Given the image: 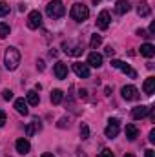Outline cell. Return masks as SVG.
<instances>
[{
    "instance_id": "36",
    "label": "cell",
    "mask_w": 155,
    "mask_h": 157,
    "mask_svg": "<svg viewBox=\"0 0 155 157\" xmlns=\"http://www.w3.org/2000/svg\"><path fill=\"white\" fill-rule=\"evenodd\" d=\"M148 139H150V143H155V130L150 132V137H148Z\"/></svg>"
},
{
    "instance_id": "27",
    "label": "cell",
    "mask_w": 155,
    "mask_h": 157,
    "mask_svg": "<svg viewBox=\"0 0 155 157\" xmlns=\"http://www.w3.org/2000/svg\"><path fill=\"white\" fill-rule=\"evenodd\" d=\"M9 13V6L6 2H0V17H6Z\"/></svg>"
},
{
    "instance_id": "9",
    "label": "cell",
    "mask_w": 155,
    "mask_h": 157,
    "mask_svg": "<svg viewBox=\"0 0 155 157\" xmlns=\"http://www.w3.org/2000/svg\"><path fill=\"white\" fill-rule=\"evenodd\" d=\"M73 71H75V75L80 77V78H88L89 77V66H88V64L75 62V64H73Z\"/></svg>"
},
{
    "instance_id": "34",
    "label": "cell",
    "mask_w": 155,
    "mask_h": 157,
    "mask_svg": "<svg viewBox=\"0 0 155 157\" xmlns=\"http://www.w3.org/2000/svg\"><path fill=\"white\" fill-rule=\"evenodd\" d=\"M148 33H150V37H152V35H155V22H152V24H150V29H148Z\"/></svg>"
},
{
    "instance_id": "8",
    "label": "cell",
    "mask_w": 155,
    "mask_h": 157,
    "mask_svg": "<svg viewBox=\"0 0 155 157\" xmlns=\"http://www.w3.org/2000/svg\"><path fill=\"white\" fill-rule=\"evenodd\" d=\"M110 20H112V17H110V13L104 9V11H100L99 17H97V26H99L100 29H108V28H110Z\"/></svg>"
},
{
    "instance_id": "12",
    "label": "cell",
    "mask_w": 155,
    "mask_h": 157,
    "mask_svg": "<svg viewBox=\"0 0 155 157\" xmlns=\"http://www.w3.org/2000/svg\"><path fill=\"white\" fill-rule=\"evenodd\" d=\"M15 148H17V152H18V154L26 155V154H29L31 144H29V141H28V139H18V141L15 143Z\"/></svg>"
},
{
    "instance_id": "13",
    "label": "cell",
    "mask_w": 155,
    "mask_h": 157,
    "mask_svg": "<svg viewBox=\"0 0 155 157\" xmlns=\"http://www.w3.org/2000/svg\"><path fill=\"white\" fill-rule=\"evenodd\" d=\"M88 66H93V68H100L102 66V55L97 53V51H91L89 57H88Z\"/></svg>"
},
{
    "instance_id": "39",
    "label": "cell",
    "mask_w": 155,
    "mask_h": 157,
    "mask_svg": "<svg viewBox=\"0 0 155 157\" xmlns=\"http://www.w3.org/2000/svg\"><path fill=\"white\" fill-rule=\"evenodd\" d=\"M42 157H55L53 154H42Z\"/></svg>"
},
{
    "instance_id": "2",
    "label": "cell",
    "mask_w": 155,
    "mask_h": 157,
    "mask_svg": "<svg viewBox=\"0 0 155 157\" xmlns=\"http://www.w3.org/2000/svg\"><path fill=\"white\" fill-rule=\"evenodd\" d=\"M46 13H47L49 18H60V17H64L66 7H64V4H62L60 0H51V2L46 6Z\"/></svg>"
},
{
    "instance_id": "35",
    "label": "cell",
    "mask_w": 155,
    "mask_h": 157,
    "mask_svg": "<svg viewBox=\"0 0 155 157\" xmlns=\"http://www.w3.org/2000/svg\"><path fill=\"white\" fill-rule=\"evenodd\" d=\"M78 97L86 99V97H88V91H86V90H80V91H78Z\"/></svg>"
},
{
    "instance_id": "11",
    "label": "cell",
    "mask_w": 155,
    "mask_h": 157,
    "mask_svg": "<svg viewBox=\"0 0 155 157\" xmlns=\"http://www.w3.org/2000/svg\"><path fill=\"white\" fill-rule=\"evenodd\" d=\"M53 73H55V77L59 78V80H62V78L68 77V66L64 62H57L55 68H53Z\"/></svg>"
},
{
    "instance_id": "40",
    "label": "cell",
    "mask_w": 155,
    "mask_h": 157,
    "mask_svg": "<svg viewBox=\"0 0 155 157\" xmlns=\"http://www.w3.org/2000/svg\"><path fill=\"white\" fill-rule=\"evenodd\" d=\"M124 157H135V155H133V154H126Z\"/></svg>"
},
{
    "instance_id": "25",
    "label": "cell",
    "mask_w": 155,
    "mask_h": 157,
    "mask_svg": "<svg viewBox=\"0 0 155 157\" xmlns=\"http://www.w3.org/2000/svg\"><path fill=\"white\" fill-rule=\"evenodd\" d=\"M9 26L7 24H4V22H0V39H6L7 35H9Z\"/></svg>"
},
{
    "instance_id": "14",
    "label": "cell",
    "mask_w": 155,
    "mask_h": 157,
    "mask_svg": "<svg viewBox=\"0 0 155 157\" xmlns=\"http://www.w3.org/2000/svg\"><path fill=\"white\" fill-rule=\"evenodd\" d=\"M130 9H131V4H130L128 0H119L115 4V13L117 15H126Z\"/></svg>"
},
{
    "instance_id": "20",
    "label": "cell",
    "mask_w": 155,
    "mask_h": 157,
    "mask_svg": "<svg viewBox=\"0 0 155 157\" xmlns=\"http://www.w3.org/2000/svg\"><path fill=\"white\" fill-rule=\"evenodd\" d=\"M142 90H144V93L146 95H153L155 91V78L153 77H148L144 80V84H142Z\"/></svg>"
},
{
    "instance_id": "32",
    "label": "cell",
    "mask_w": 155,
    "mask_h": 157,
    "mask_svg": "<svg viewBox=\"0 0 155 157\" xmlns=\"http://www.w3.org/2000/svg\"><path fill=\"white\" fill-rule=\"evenodd\" d=\"M6 124V113H4V110H0V128Z\"/></svg>"
},
{
    "instance_id": "7",
    "label": "cell",
    "mask_w": 155,
    "mask_h": 157,
    "mask_svg": "<svg viewBox=\"0 0 155 157\" xmlns=\"http://www.w3.org/2000/svg\"><path fill=\"white\" fill-rule=\"evenodd\" d=\"M120 93H122V97L126 99V101H135V99H139V90L135 88V86H122V90H120Z\"/></svg>"
},
{
    "instance_id": "24",
    "label": "cell",
    "mask_w": 155,
    "mask_h": 157,
    "mask_svg": "<svg viewBox=\"0 0 155 157\" xmlns=\"http://www.w3.org/2000/svg\"><path fill=\"white\" fill-rule=\"evenodd\" d=\"M100 44H102V37H100V35H93L91 40H89V48H91V49H97Z\"/></svg>"
},
{
    "instance_id": "38",
    "label": "cell",
    "mask_w": 155,
    "mask_h": 157,
    "mask_svg": "<svg viewBox=\"0 0 155 157\" xmlns=\"http://www.w3.org/2000/svg\"><path fill=\"white\" fill-rule=\"evenodd\" d=\"M37 68H39L40 71H42V70H44V62H42V60H39V62H37Z\"/></svg>"
},
{
    "instance_id": "37",
    "label": "cell",
    "mask_w": 155,
    "mask_h": 157,
    "mask_svg": "<svg viewBox=\"0 0 155 157\" xmlns=\"http://www.w3.org/2000/svg\"><path fill=\"white\" fill-rule=\"evenodd\" d=\"M146 157H155V152L153 150H146Z\"/></svg>"
},
{
    "instance_id": "23",
    "label": "cell",
    "mask_w": 155,
    "mask_h": 157,
    "mask_svg": "<svg viewBox=\"0 0 155 157\" xmlns=\"http://www.w3.org/2000/svg\"><path fill=\"white\" fill-rule=\"evenodd\" d=\"M82 51H84L82 44H77V46H73L71 49H66V53H68V55H73V57H78V55H82Z\"/></svg>"
},
{
    "instance_id": "29",
    "label": "cell",
    "mask_w": 155,
    "mask_h": 157,
    "mask_svg": "<svg viewBox=\"0 0 155 157\" xmlns=\"http://www.w3.org/2000/svg\"><path fill=\"white\" fill-rule=\"evenodd\" d=\"M97 157H115V155H113V152H112V150L104 148V150H102V152H100V154H99Z\"/></svg>"
},
{
    "instance_id": "22",
    "label": "cell",
    "mask_w": 155,
    "mask_h": 157,
    "mask_svg": "<svg viewBox=\"0 0 155 157\" xmlns=\"http://www.w3.org/2000/svg\"><path fill=\"white\" fill-rule=\"evenodd\" d=\"M49 99H51V102H53V104H60V102H62V99H64V93H62L60 90H53Z\"/></svg>"
},
{
    "instance_id": "30",
    "label": "cell",
    "mask_w": 155,
    "mask_h": 157,
    "mask_svg": "<svg viewBox=\"0 0 155 157\" xmlns=\"http://www.w3.org/2000/svg\"><path fill=\"white\" fill-rule=\"evenodd\" d=\"M68 126H70V119L62 117L60 121H59V128H68Z\"/></svg>"
},
{
    "instance_id": "31",
    "label": "cell",
    "mask_w": 155,
    "mask_h": 157,
    "mask_svg": "<svg viewBox=\"0 0 155 157\" xmlns=\"http://www.w3.org/2000/svg\"><path fill=\"white\" fill-rule=\"evenodd\" d=\"M104 53H106V55H108V57H113V53H115V49H113V48H112V46H108V48H106V49H104Z\"/></svg>"
},
{
    "instance_id": "28",
    "label": "cell",
    "mask_w": 155,
    "mask_h": 157,
    "mask_svg": "<svg viewBox=\"0 0 155 157\" xmlns=\"http://www.w3.org/2000/svg\"><path fill=\"white\" fill-rule=\"evenodd\" d=\"M2 97H4V101H11L13 99V91L11 90H4L2 91Z\"/></svg>"
},
{
    "instance_id": "6",
    "label": "cell",
    "mask_w": 155,
    "mask_h": 157,
    "mask_svg": "<svg viewBox=\"0 0 155 157\" xmlns=\"http://www.w3.org/2000/svg\"><path fill=\"white\" fill-rule=\"evenodd\" d=\"M42 26V15L40 11H31L29 17H28V28L29 29H39Z\"/></svg>"
},
{
    "instance_id": "33",
    "label": "cell",
    "mask_w": 155,
    "mask_h": 157,
    "mask_svg": "<svg viewBox=\"0 0 155 157\" xmlns=\"http://www.w3.org/2000/svg\"><path fill=\"white\" fill-rule=\"evenodd\" d=\"M137 35H139V37H150V33H148L146 29H137Z\"/></svg>"
},
{
    "instance_id": "10",
    "label": "cell",
    "mask_w": 155,
    "mask_h": 157,
    "mask_svg": "<svg viewBox=\"0 0 155 157\" xmlns=\"http://www.w3.org/2000/svg\"><path fill=\"white\" fill-rule=\"evenodd\" d=\"M150 106H144V104H141V106H135L133 110H131V115H133V119H144L146 115H150Z\"/></svg>"
},
{
    "instance_id": "15",
    "label": "cell",
    "mask_w": 155,
    "mask_h": 157,
    "mask_svg": "<svg viewBox=\"0 0 155 157\" xmlns=\"http://www.w3.org/2000/svg\"><path fill=\"white\" fill-rule=\"evenodd\" d=\"M40 130H42V124H40V121L35 119L33 122H29V124L26 126V135H28V137H33V135H35L37 132H40Z\"/></svg>"
},
{
    "instance_id": "16",
    "label": "cell",
    "mask_w": 155,
    "mask_h": 157,
    "mask_svg": "<svg viewBox=\"0 0 155 157\" xmlns=\"http://www.w3.org/2000/svg\"><path fill=\"white\" fill-rule=\"evenodd\" d=\"M124 133H126L128 141H135V139H137V135H139V130H137V126H135V124H126Z\"/></svg>"
},
{
    "instance_id": "4",
    "label": "cell",
    "mask_w": 155,
    "mask_h": 157,
    "mask_svg": "<svg viewBox=\"0 0 155 157\" xmlns=\"http://www.w3.org/2000/svg\"><path fill=\"white\" fill-rule=\"evenodd\" d=\"M112 66L113 68H117V70H120L122 73H126L128 77H131V78H137V71L131 68V66H128V64H124L122 60H117V59H113L112 60Z\"/></svg>"
},
{
    "instance_id": "17",
    "label": "cell",
    "mask_w": 155,
    "mask_h": 157,
    "mask_svg": "<svg viewBox=\"0 0 155 157\" xmlns=\"http://www.w3.org/2000/svg\"><path fill=\"white\" fill-rule=\"evenodd\" d=\"M141 55H142V57H146V59H152V57L155 55L153 44H150V42L142 44V46H141Z\"/></svg>"
},
{
    "instance_id": "26",
    "label": "cell",
    "mask_w": 155,
    "mask_h": 157,
    "mask_svg": "<svg viewBox=\"0 0 155 157\" xmlns=\"http://www.w3.org/2000/svg\"><path fill=\"white\" fill-rule=\"evenodd\" d=\"M80 137H82V139H88V137H89V128H88V124H82V126H80Z\"/></svg>"
},
{
    "instance_id": "1",
    "label": "cell",
    "mask_w": 155,
    "mask_h": 157,
    "mask_svg": "<svg viewBox=\"0 0 155 157\" xmlns=\"http://www.w3.org/2000/svg\"><path fill=\"white\" fill-rule=\"evenodd\" d=\"M18 64H20V51L17 49V48H7L6 49V53H4V66L9 70V71H13V70H17L18 68Z\"/></svg>"
},
{
    "instance_id": "3",
    "label": "cell",
    "mask_w": 155,
    "mask_h": 157,
    "mask_svg": "<svg viewBox=\"0 0 155 157\" xmlns=\"http://www.w3.org/2000/svg\"><path fill=\"white\" fill-rule=\"evenodd\" d=\"M70 15H71V18L73 20H77V22H84L88 17H89V9H88V6H84V4H73L71 6V11H70Z\"/></svg>"
},
{
    "instance_id": "21",
    "label": "cell",
    "mask_w": 155,
    "mask_h": 157,
    "mask_svg": "<svg viewBox=\"0 0 155 157\" xmlns=\"http://www.w3.org/2000/svg\"><path fill=\"white\" fill-rule=\"evenodd\" d=\"M150 13H152V7H150L146 2H142V4H139V6H137V15H139L141 18L150 17Z\"/></svg>"
},
{
    "instance_id": "18",
    "label": "cell",
    "mask_w": 155,
    "mask_h": 157,
    "mask_svg": "<svg viewBox=\"0 0 155 157\" xmlns=\"http://www.w3.org/2000/svg\"><path fill=\"white\" fill-rule=\"evenodd\" d=\"M15 110H17L20 115H28V113H29V110H28V102H26L24 99H17V101H15Z\"/></svg>"
},
{
    "instance_id": "5",
    "label": "cell",
    "mask_w": 155,
    "mask_h": 157,
    "mask_svg": "<svg viewBox=\"0 0 155 157\" xmlns=\"http://www.w3.org/2000/svg\"><path fill=\"white\" fill-rule=\"evenodd\" d=\"M119 130H120L119 119H110V121H108V126H106V130H104V133H106L108 139H115L117 135H119Z\"/></svg>"
},
{
    "instance_id": "19",
    "label": "cell",
    "mask_w": 155,
    "mask_h": 157,
    "mask_svg": "<svg viewBox=\"0 0 155 157\" xmlns=\"http://www.w3.org/2000/svg\"><path fill=\"white\" fill-rule=\"evenodd\" d=\"M26 102H28V104H31V106H37V104L40 102L39 93H37L35 90H29V91L26 93Z\"/></svg>"
}]
</instances>
